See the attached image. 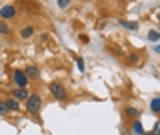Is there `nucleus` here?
Here are the masks:
<instances>
[{
  "instance_id": "nucleus-17",
  "label": "nucleus",
  "mask_w": 160,
  "mask_h": 135,
  "mask_svg": "<svg viewBox=\"0 0 160 135\" xmlns=\"http://www.w3.org/2000/svg\"><path fill=\"white\" fill-rule=\"evenodd\" d=\"M9 113V110H8V106H6V102L4 101H0V117H4V115Z\"/></svg>"
},
{
  "instance_id": "nucleus-3",
  "label": "nucleus",
  "mask_w": 160,
  "mask_h": 135,
  "mask_svg": "<svg viewBox=\"0 0 160 135\" xmlns=\"http://www.w3.org/2000/svg\"><path fill=\"white\" fill-rule=\"evenodd\" d=\"M11 79H13V82H15V88H28V84H29L24 70H15L13 75H11Z\"/></svg>"
},
{
  "instance_id": "nucleus-21",
  "label": "nucleus",
  "mask_w": 160,
  "mask_h": 135,
  "mask_svg": "<svg viewBox=\"0 0 160 135\" xmlns=\"http://www.w3.org/2000/svg\"><path fill=\"white\" fill-rule=\"evenodd\" d=\"M40 39H42V42H46V40H48V39H49V35H48V33H44V35H42Z\"/></svg>"
},
{
  "instance_id": "nucleus-16",
  "label": "nucleus",
  "mask_w": 160,
  "mask_h": 135,
  "mask_svg": "<svg viewBox=\"0 0 160 135\" xmlns=\"http://www.w3.org/2000/svg\"><path fill=\"white\" fill-rule=\"evenodd\" d=\"M71 2L73 0H57V6H58V9H68L71 6Z\"/></svg>"
},
{
  "instance_id": "nucleus-11",
  "label": "nucleus",
  "mask_w": 160,
  "mask_h": 135,
  "mask_svg": "<svg viewBox=\"0 0 160 135\" xmlns=\"http://www.w3.org/2000/svg\"><path fill=\"white\" fill-rule=\"evenodd\" d=\"M11 33H13V29L9 28V24L6 20H0V37H9Z\"/></svg>"
},
{
  "instance_id": "nucleus-22",
  "label": "nucleus",
  "mask_w": 160,
  "mask_h": 135,
  "mask_svg": "<svg viewBox=\"0 0 160 135\" xmlns=\"http://www.w3.org/2000/svg\"><path fill=\"white\" fill-rule=\"evenodd\" d=\"M142 135H157V133H155V132H144Z\"/></svg>"
},
{
  "instance_id": "nucleus-12",
  "label": "nucleus",
  "mask_w": 160,
  "mask_h": 135,
  "mask_svg": "<svg viewBox=\"0 0 160 135\" xmlns=\"http://www.w3.org/2000/svg\"><path fill=\"white\" fill-rule=\"evenodd\" d=\"M149 108H151V112H153L155 115H158V112H160V99L157 97V95L151 99V106Z\"/></svg>"
},
{
  "instance_id": "nucleus-20",
  "label": "nucleus",
  "mask_w": 160,
  "mask_h": 135,
  "mask_svg": "<svg viewBox=\"0 0 160 135\" xmlns=\"http://www.w3.org/2000/svg\"><path fill=\"white\" fill-rule=\"evenodd\" d=\"M153 51H155V53H160V44H155V46H153Z\"/></svg>"
},
{
  "instance_id": "nucleus-19",
  "label": "nucleus",
  "mask_w": 160,
  "mask_h": 135,
  "mask_svg": "<svg viewBox=\"0 0 160 135\" xmlns=\"http://www.w3.org/2000/svg\"><path fill=\"white\" fill-rule=\"evenodd\" d=\"M158 130H160V122H155V128H153V132L158 135Z\"/></svg>"
},
{
  "instance_id": "nucleus-1",
  "label": "nucleus",
  "mask_w": 160,
  "mask_h": 135,
  "mask_svg": "<svg viewBox=\"0 0 160 135\" xmlns=\"http://www.w3.org/2000/svg\"><path fill=\"white\" fill-rule=\"evenodd\" d=\"M48 90H49V93H51L53 99H57V101H60V102L68 101V95H69L68 93V88L60 82V80H53V82H49Z\"/></svg>"
},
{
  "instance_id": "nucleus-10",
  "label": "nucleus",
  "mask_w": 160,
  "mask_h": 135,
  "mask_svg": "<svg viewBox=\"0 0 160 135\" xmlns=\"http://www.w3.org/2000/svg\"><path fill=\"white\" fill-rule=\"evenodd\" d=\"M4 102H6V106H8V110H9V112H17V113L20 112V102L17 101V99H13V97H8Z\"/></svg>"
},
{
  "instance_id": "nucleus-13",
  "label": "nucleus",
  "mask_w": 160,
  "mask_h": 135,
  "mask_svg": "<svg viewBox=\"0 0 160 135\" xmlns=\"http://www.w3.org/2000/svg\"><path fill=\"white\" fill-rule=\"evenodd\" d=\"M138 62H140L138 53H131L129 57H128V60H126V64H128V66H137Z\"/></svg>"
},
{
  "instance_id": "nucleus-5",
  "label": "nucleus",
  "mask_w": 160,
  "mask_h": 135,
  "mask_svg": "<svg viewBox=\"0 0 160 135\" xmlns=\"http://www.w3.org/2000/svg\"><path fill=\"white\" fill-rule=\"evenodd\" d=\"M24 73H26V77H28V80H38L40 79V70L37 64H29L26 70H24Z\"/></svg>"
},
{
  "instance_id": "nucleus-2",
  "label": "nucleus",
  "mask_w": 160,
  "mask_h": 135,
  "mask_svg": "<svg viewBox=\"0 0 160 135\" xmlns=\"http://www.w3.org/2000/svg\"><path fill=\"white\" fill-rule=\"evenodd\" d=\"M24 102H26V110L31 115H38V112L42 110V106H44V101H42V97L38 93H29V97Z\"/></svg>"
},
{
  "instance_id": "nucleus-8",
  "label": "nucleus",
  "mask_w": 160,
  "mask_h": 135,
  "mask_svg": "<svg viewBox=\"0 0 160 135\" xmlns=\"http://www.w3.org/2000/svg\"><path fill=\"white\" fill-rule=\"evenodd\" d=\"M18 35H20L22 40H29L31 37L35 35V26H24V28L18 31Z\"/></svg>"
},
{
  "instance_id": "nucleus-6",
  "label": "nucleus",
  "mask_w": 160,
  "mask_h": 135,
  "mask_svg": "<svg viewBox=\"0 0 160 135\" xmlns=\"http://www.w3.org/2000/svg\"><path fill=\"white\" fill-rule=\"evenodd\" d=\"M11 97L13 99H17V101H26L28 97H29V90L28 88H15L13 91H11Z\"/></svg>"
},
{
  "instance_id": "nucleus-15",
  "label": "nucleus",
  "mask_w": 160,
  "mask_h": 135,
  "mask_svg": "<svg viewBox=\"0 0 160 135\" xmlns=\"http://www.w3.org/2000/svg\"><path fill=\"white\" fill-rule=\"evenodd\" d=\"M148 40H151V42H158V40H160V33L157 31V29L149 31V33H148Z\"/></svg>"
},
{
  "instance_id": "nucleus-9",
  "label": "nucleus",
  "mask_w": 160,
  "mask_h": 135,
  "mask_svg": "<svg viewBox=\"0 0 160 135\" xmlns=\"http://www.w3.org/2000/svg\"><path fill=\"white\" fill-rule=\"evenodd\" d=\"M144 132H146V130H144L142 121H138V119L131 121V135H142Z\"/></svg>"
},
{
  "instance_id": "nucleus-7",
  "label": "nucleus",
  "mask_w": 160,
  "mask_h": 135,
  "mask_svg": "<svg viewBox=\"0 0 160 135\" xmlns=\"http://www.w3.org/2000/svg\"><path fill=\"white\" fill-rule=\"evenodd\" d=\"M124 115H126L128 121H135V119L140 117V110L135 108V106H126V108H124Z\"/></svg>"
},
{
  "instance_id": "nucleus-4",
  "label": "nucleus",
  "mask_w": 160,
  "mask_h": 135,
  "mask_svg": "<svg viewBox=\"0 0 160 135\" xmlns=\"http://www.w3.org/2000/svg\"><path fill=\"white\" fill-rule=\"evenodd\" d=\"M17 17V8L13 4H6L0 8V20H11Z\"/></svg>"
},
{
  "instance_id": "nucleus-14",
  "label": "nucleus",
  "mask_w": 160,
  "mask_h": 135,
  "mask_svg": "<svg viewBox=\"0 0 160 135\" xmlns=\"http://www.w3.org/2000/svg\"><path fill=\"white\" fill-rule=\"evenodd\" d=\"M120 26H124L126 29H131V31H137V29H138V24H137V22H126V20H120Z\"/></svg>"
},
{
  "instance_id": "nucleus-18",
  "label": "nucleus",
  "mask_w": 160,
  "mask_h": 135,
  "mask_svg": "<svg viewBox=\"0 0 160 135\" xmlns=\"http://www.w3.org/2000/svg\"><path fill=\"white\" fill-rule=\"evenodd\" d=\"M77 66H78L80 71H84V70H86V66H84V60H82L80 57H77Z\"/></svg>"
}]
</instances>
